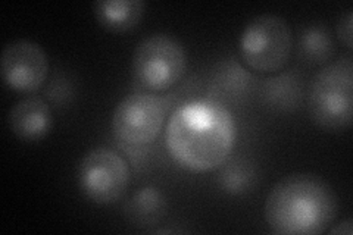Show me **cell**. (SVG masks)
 I'll use <instances>...</instances> for the list:
<instances>
[{"label":"cell","mask_w":353,"mask_h":235,"mask_svg":"<svg viewBox=\"0 0 353 235\" xmlns=\"http://www.w3.org/2000/svg\"><path fill=\"white\" fill-rule=\"evenodd\" d=\"M236 122L224 103L194 99L180 105L165 127V144L175 163L192 172L218 170L233 150Z\"/></svg>","instance_id":"cell-1"},{"label":"cell","mask_w":353,"mask_h":235,"mask_svg":"<svg viewBox=\"0 0 353 235\" xmlns=\"http://www.w3.org/2000/svg\"><path fill=\"white\" fill-rule=\"evenodd\" d=\"M339 212V198L321 176L293 174L283 178L265 200V221L275 234L315 235L325 232Z\"/></svg>","instance_id":"cell-2"},{"label":"cell","mask_w":353,"mask_h":235,"mask_svg":"<svg viewBox=\"0 0 353 235\" xmlns=\"http://www.w3.org/2000/svg\"><path fill=\"white\" fill-rule=\"evenodd\" d=\"M353 61L347 53L319 70L309 84L307 110L324 131H343L352 124Z\"/></svg>","instance_id":"cell-3"},{"label":"cell","mask_w":353,"mask_h":235,"mask_svg":"<svg viewBox=\"0 0 353 235\" xmlns=\"http://www.w3.org/2000/svg\"><path fill=\"white\" fill-rule=\"evenodd\" d=\"M240 58L258 74L283 71L293 52V32L283 17L261 14L250 19L239 39Z\"/></svg>","instance_id":"cell-4"},{"label":"cell","mask_w":353,"mask_h":235,"mask_svg":"<svg viewBox=\"0 0 353 235\" xmlns=\"http://www.w3.org/2000/svg\"><path fill=\"white\" fill-rule=\"evenodd\" d=\"M187 66L183 44L165 32L143 39L132 54V74L146 92L170 90L181 80Z\"/></svg>","instance_id":"cell-5"},{"label":"cell","mask_w":353,"mask_h":235,"mask_svg":"<svg viewBox=\"0 0 353 235\" xmlns=\"http://www.w3.org/2000/svg\"><path fill=\"white\" fill-rule=\"evenodd\" d=\"M167 102L152 92H136L117 105L112 132L117 140L131 147H143L159 136L167 118Z\"/></svg>","instance_id":"cell-6"},{"label":"cell","mask_w":353,"mask_h":235,"mask_svg":"<svg viewBox=\"0 0 353 235\" xmlns=\"http://www.w3.org/2000/svg\"><path fill=\"white\" fill-rule=\"evenodd\" d=\"M77 181L81 193L96 205H112L130 184V167L112 149L96 147L87 152L77 167Z\"/></svg>","instance_id":"cell-7"},{"label":"cell","mask_w":353,"mask_h":235,"mask_svg":"<svg viewBox=\"0 0 353 235\" xmlns=\"http://www.w3.org/2000/svg\"><path fill=\"white\" fill-rule=\"evenodd\" d=\"M0 74L10 90L34 93L48 78V54L36 41L24 39L9 41L0 56Z\"/></svg>","instance_id":"cell-8"},{"label":"cell","mask_w":353,"mask_h":235,"mask_svg":"<svg viewBox=\"0 0 353 235\" xmlns=\"http://www.w3.org/2000/svg\"><path fill=\"white\" fill-rule=\"evenodd\" d=\"M8 125L21 141H39L50 132L53 114L46 100L39 96H28L19 100L8 114Z\"/></svg>","instance_id":"cell-9"},{"label":"cell","mask_w":353,"mask_h":235,"mask_svg":"<svg viewBox=\"0 0 353 235\" xmlns=\"http://www.w3.org/2000/svg\"><path fill=\"white\" fill-rule=\"evenodd\" d=\"M168 201L157 187H143L132 193L124 203L123 214L131 225L150 228L167 216Z\"/></svg>","instance_id":"cell-10"},{"label":"cell","mask_w":353,"mask_h":235,"mask_svg":"<svg viewBox=\"0 0 353 235\" xmlns=\"http://www.w3.org/2000/svg\"><path fill=\"white\" fill-rule=\"evenodd\" d=\"M94 17L101 25L112 32H125L143 19L146 2L143 0H99L93 5Z\"/></svg>","instance_id":"cell-11"},{"label":"cell","mask_w":353,"mask_h":235,"mask_svg":"<svg viewBox=\"0 0 353 235\" xmlns=\"http://www.w3.org/2000/svg\"><path fill=\"white\" fill-rule=\"evenodd\" d=\"M262 97L270 108L277 110H293L303 99V81L294 70L280 71L263 80Z\"/></svg>","instance_id":"cell-12"},{"label":"cell","mask_w":353,"mask_h":235,"mask_svg":"<svg viewBox=\"0 0 353 235\" xmlns=\"http://www.w3.org/2000/svg\"><path fill=\"white\" fill-rule=\"evenodd\" d=\"M256 178V170L253 163L237 156V158H228L218 167L216 183L224 193L241 196L255 187Z\"/></svg>","instance_id":"cell-13"},{"label":"cell","mask_w":353,"mask_h":235,"mask_svg":"<svg viewBox=\"0 0 353 235\" xmlns=\"http://www.w3.org/2000/svg\"><path fill=\"white\" fill-rule=\"evenodd\" d=\"M297 49L306 63L327 65L334 54V40L324 24H309L301 32Z\"/></svg>","instance_id":"cell-14"},{"label":"cell","mask_w":353,"mask_h":235,"mask_svg":"<svg viewBox=\"0 0 353 235\" xmlns=\"http://www.w3.org/2000/svg\"><path fill=\"white\" fill-rule=\"evenodd\" d=\"M252 85V74L237 61L228 59L219 65L211 81L212 92L227 99L246 94Z\"/></svg>","instance_id":"cell-15"},{"label":"cell","mask_w":353,"mask_h":235,"mask_svg":"<svg viewBox=\"0 0 353 235\" xmlns=\"http://www.w3.org/2000/svg\"><path fill=\"white\" fill-rule=\"evenodd\" d=\"M352 25H353V14L352 10H346V12L340 17L337 24V36L340 41L345 44L347 50H352Z\"/></svg>","instance_id":"cell-16"},{"label":"cell","mask_w":353,"mask_h":235,"mask_svg":"<svg viewBox=\"0 0 353 235\" xmlns=\"http://www.w3.org/2000/svg\"><path fill=\"white\" fill-rule=\"evenodd\" d=\"M330 234H341V235H352L353 232V227H352V219L347 218L345 221H341L340 223H337V225L334 228H330L328 229Z\"/></svg>","instance_id":"cell-17"}]
</instances>
